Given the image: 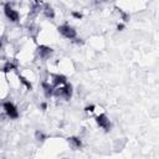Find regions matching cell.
Instances as JSON below:
<instances>
[{
  "mask_svg": "<svg viewBox=\"0 0 159 159\" xmlns=\"http://www.w3.org/2000/svg\"><path fill=\"white\" fill-rule=\"evenodd\" d=\"M72 16H73V17H76V19H81V17H82V14L73 11V12H72Z\"/></svg>",
  "mask_w": 159,
  "mask_h": 159,
  "instance_id": "9a60e30c",
  "label": "cell"
},
{
  "mask_svg": "<svg viewBox=\"0 0 159 159\" xmlns=\"http://www.w3.org/2000/svg\"><path fill=\"white\" fill-rule=\"evenodd\" d=\"M57 93H58L60 96H62L63 98L70 99L71 96H72V86L68 84V83H65V84L57 87Z\"/></svg>",
  "mask_w": 159,
  "mask_h": 159,
  "instance_id": "5b68a950",
  "label": "cell"
},
{
  "mask_svg": "<svg viewBox=\"0 0 159 159\" xmlns=\"http://www.w3.org/2000/svg\"><path fill=\"white\" fill-rule=\"evenodd\" d=\"M68 143L71 144V147H72L73 149H78V148L82 147V142H81V139L77 138V137H70V138H68Z\"/></svg>",
  "mask_w": 159,
  "mask_h": 159,
  "instance_id": "ba28073f",
  "label": "cell"
},
{
  "mask_svg": "<svg viewBox=\"0 0 159 159\" xmlns=\"http://www.w3.org/2000/svg\"><path fill=\"white\" fill-rule=\"evenodd\" d=\"M66 83V77L62 76V75H55L52 77V84L53 87H58V86H62Z\"/></svg>",
  "mask_w": 159,
  "mask_h": 159,
  "instance_id": "52a82bcc",
  "label": "cell"
},
{
  "mask_svg": "<svg viewBox=\"0 0 159 159\" xmlns=\"http://www.w3.org/2000/svg\"><path fill=\"white\" fill-rule=\"evenodd\" d=\"M84 109H86V112H93V111H94V106H93V104H91V106H87Z\"/></svg>",
  "mask_w": 159,
  "mask_h": 159,
  "instance_id": "5bb4252c",
  "label": "cell"
},
{
  "mask_svg": "<svg viewBox=\"0 0 159 159\" xmlns=\"http://www.w3.org/2000/svg\"><path fill=\"white\" fill-rule=\"evenodd\" d=\"M36 138L39 139V140H43V138H45V135L41 133V132H36Z\"/></svg>",
  "mask_w": 159,
  "mask_h": 159,
  "instance_id": "4fadbf2b",
  "label": "cell"
},
{
  "mask_svg": "<svg viewBox=\"0 0 159 159\" xmlns=\"http://www.w3.org/2000/svg\"><path fill=\"white\" fill-rule=\"evenodd\" d=\"M4 72H9V71H12V70H15V65L14 63H11V62H7L5 66H4Z\"/></svg>",
  "mask_w": 159,
  "mask_h": 159,
  "instance_id": "7c38bea8",
  "label": "cell"
},
{
  "mask_svg": "<svg viewBox=\"0 0 159 159\" xmlns=\"http://www.w3.org/2000/svg\"><path fill=\"white\" fill-rule=\"evenodd\" d=\"M0 47H1V42H0Z\"/></svg>",
  "mask_w": 159,
  "mask_h": 159,
  "instance_id": "ac0fdd59",
  "label": "cell"
},
{
  "mask_svg": "<svg viewBox=\"0 0 159 159\" xmlns=\"http://www.w3.org/2000/svg\"><path fill=\"white\" fill-rule=\"evenodd\" d=\"M37 53L41 58H47L51 53H52V48L51 47H47V46H40L37 48Z\"/></svg>",
  "mask_w": 159,
  "mask_h": 159,
  "instance_id": "8992f818",
  "label": "cell"
},
{
  "mask_svg": "<svg viewBox=\"0 0 159 159\" xmlns=\"http://www.w3.org/2000/svg\"><path fill=\"white\" fill-rule=\"evenodd\" d=\"M4 14H5V16H6L10 21H12V22H17L19 19H20V14H19L15 9H12L10 4H6V5L4 6Z\"/></svg>",
  "mask_w": 159,
  "mask_h": 159,
  "instance_id": "3957f363",
  "label": "cell"
},
{
  "mask_svg": "<svg viewBox=\"0 0 159 159\" xmlns=\"http://www.w3.org/2000/svg\"><path fill=\"white\" fill-rule=\"evenodd\" d=\"M2 108H4V112L6 113V116H7L9 118L16 119V118L19 117V111H17V108L15 107L14 103H11V102H5V103L2 104Z\"/></svg>",
  "mask_w": 159,
  "mask_h": 159,
  "instance_id": "7a4b0ae2",
  "label": "cell"
},
{
  "mask_svg": "<svg viewBox=\"0 0 159 159\" xmlns=\"http://www.w3.org/2000/svg\"><path fill=\"white\" fill-rule=\"evenodd\" d=\"M123 29H124V25H123V24H118V25H117V30H118V31H122Z\"/></svg>",
  "mask_w": 159,
  "mask_h": 159,
  "instance_id": "2e32d148",
  "label": "cell"
},
{
  "mask_svg": "<svg viewBox=\"0 0 159 159\" xmlns=\"http://www.w3.org/2000/svg\"><path fill=\"white\" fill-rule=\"evenodd\" d=\"M42 88H43V93H45L46 97H50V96L53 93V89H55L53 84H50V83H47V82H43V83H42Z\"/></svg>",
  "mask_w": 159,
  "mask_h": 159,
  "instance_id": "9c48e42d",
  "label": "cell"
},
{
  "mask_svg": "<svg viewBox=\"0 0 159 159\" xmlns=\"http://www.w3.org/2000/svg\"><path fill=\"white\" fill-rule=\"evenodd\" d=\"M96 123L99 128L104 129V130H109L111 129V120L106 114H99L96 117Z\"/></svg>",
  "mask_w": 159,
  "mask_h": 159,
  "instance_id": "277c9868",
  "label": "cell"
},
{
  "mask_svg": "<svg viewBox=\"0 0 159 159\" xmlns=\"http://www.w3.org/2000/svg\"><path fill=\"white\" fill-rule=\"evenodd\" d=\"M41 108H42V111H45L46 108H47V104L43 102V103H41Z\"/></svg>",
  "mask_w": 159,
  "mask_h": 159,
  "instance_id": "e0dca14e",
  "label": "cell"
},
{
  "mask_svg": "<svg viewBox=\"0 0 159 159\" xmlns=\"http://www.w3.org/2000/svg\"><path fill=\"white\" fill-rule=\"evenodd\" d=\"M20 81H21V83L27 88V89H31L32 88V86H31V83H30V81H27L25 77H22V76H20Z\"/></svg>",
  "mask_w": 159,
  "mask_h": 159,
  "instance_id": "8fae6325",
  "label": "cell"
},
{
  "mask_svg": "<svg viewBox=\"0 0 159 159\" xmlns=\"http://www.w3.org/2000/svg\"><path fill=\"white\" fill-rule=\"evenodd\" d=\"M58 32H60L63 37L70 39V40L75 39V37H76V35H77V32H76L75 27H73V26H71V25H68V24H65V25L58 26Z\"/></svg>",
  "mask_w": 159,
  "mask_h": 159,
  "instance_id": "6da1fadb",
  "label": "cell"
},
{
  "mask_svg": "<svg viewBox=\"0 0 159 159\" xmlns=\"http://www.w3.org/2000/svg\"><path fill=\"white\" fill-rule=\"evenodd\" d=\"M43 12H45V15H46L47 17H53V16H55V12H53L52 7H50V6H46V9L43 10Z\"/></svg>",
  "mask_w": 159,
  "mask_h": 159,
  "instance_id": "30bf717a",
  "label": "cell"
}]
</instances>
